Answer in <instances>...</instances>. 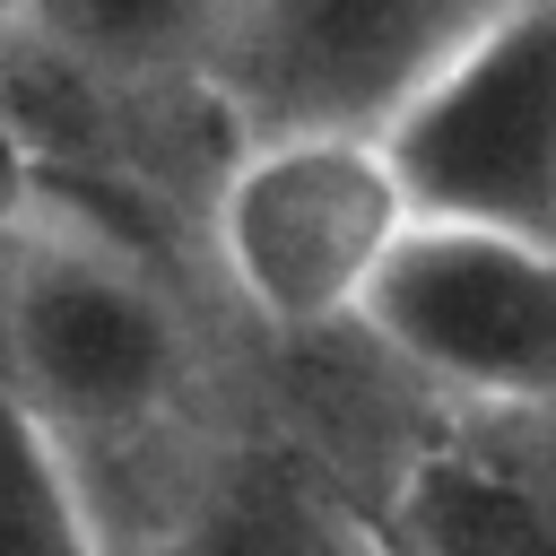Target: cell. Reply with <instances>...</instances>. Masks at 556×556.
<instances>
[{
  "label": "cell",
  "mask_w": 556,
  "mask_h": 556,
  "mask_svg": "<svg viewBox=\"0 0 556 556\" xmlns=\"http://www.w3.org/2000/svg\"><path fill=\"white\" fill-rule=\"evenodd\" d=\"M417 226L374 130H252L208 200V252L269 330H339Z\"/></svg>",
  "instance_id": "cell-2"
},
{
  "label": "cell",
  "mask_w": 556,
  "mask_h": 556,
  "mask_svg": "<svg viewBox=\"0 0 556 556\" xmlns=\"http://www.w3.org/2000/svg\"><path fill=\"white\" fill-rule=\"evenodd\" d=\"M513 0H235L208 61V104L252 130H382V113L443 70Z\"/></svg>",
  "instance_id": "cell-5"
},
{
  "label": "cell",
  "mask_w": 556,
  "mask_h": 556,
  "mask_svg": "<svg viewBox=\"0 0 556 556\" xmlns=\"http://www.w3.org/2000/svg\"><path fill=\"white\" fill-rule=\"evenodd\" d=\"M0 556H113V530L61 434L0 382Z\"/></svg>",
  "instance_id": "cell-9"
},
{
  "label": "cell",
  "mask_w": 556,
  "mask_h": 556,
  "mask_svg": "<svg viewBox=\"0 0 556 556\" xmlns=\"http://www.w3.org/2000/svg\"><path fill=\"white\" fill-rule=\"evenodd\" d=\"M0 26L104 87H208L235 0H0Z\"/></svg>",
  "instance_id": "cell-7"
},
{
  "label": "cell",
  "mask_w": 556,
  "mask_h": 556,
  "mask_svg": "<svg viewBox=\"0 0 556 556\" xmlns=\"http://www.w3.org/2000/svg\"><path fill=\"white\" fill-rule=\"evenodd\" d=\"M0 382L87 478L182 408V304L113 226L78 208H17L0 226Z\"/></svg>",
  "instance_id": "cell-1"
},
{
  "label": "cell",
  "mask_w": 556,
  "mask_h": 556,
  "mask_svg": "<svg viewBox=\"0 0 556 556\" xmlns=\"http://www.w3.org/2000/svg\"><path fill=\"white\" fill-rule=\"evenodd\" d=\"M408 556H556V417H478L408 460Z\"/></svg>",
  "instance_id": "cell-6"
},
{
  "label": "cell",
  "mask_w": 556,
  "mask_h": 556,
  "mask_svg": "<svg viewBox=\"0 0 556 556\" xmlns=\"http://www.w3.org/2000/svg\"><path fill=\"white\" fill-rule=\"evenodd\" d=\"M382 156L426 226L556 243V0H513L382 113Z\"/></svg>",
  "instance_id": "cell-3"
},
{
  "label": "cell",
  "mask_w": 556,
  "mask_h": 556,
  "mask_svg": "<svg viewBox=\"0 0 556 556\" xmlns=\"http://www.w3.org/2000/svg\"><path fill=\"white\" fill-rule=\"evenodd\" d=\"M356 330L478 417H556V243L495 226H408Z\"/></svg>",
  "instance_id": "cell-4"
},
{
  "label": "cell",
  "mask_w": 556,
  "mask_h": 556,
  "mask_svg": "<svg viewBox=\"0 0 556 556\" xmlns=\"http://www.w3.org/2000/svg\"><path fill=\"white\" fill-rule=\"evenodd\" d=\"M139 556H339V539L287 469L243 460V469L182 486L165 521L139 539Z\"/></svg>",
  "instance_id": "cell-8"
}]
</instances>
